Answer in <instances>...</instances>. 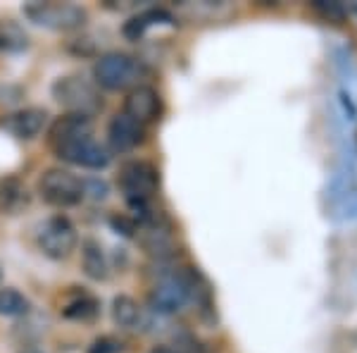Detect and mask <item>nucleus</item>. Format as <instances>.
I'll list each match as a JSON object with an SVG mask.
<instances>
[{
	"instance_id": "obj_21",
	"label": "nucleus",
	"mask_w": 357,
	"mask_h": 353,
	"mask_svg": "<svg viewBox=\"0 0 357 353\" xmlns=\"http://www.w3.org/2000/svg\"><path fill=\"white\" fill-rule=\"evenodd\" d=\"M122 351H124V341L105 334V337H98L86 353H122Z\"/></svg>"
},
{
	"instance_id": "obj_11",
	"label": "nucleus",
	"mask_w": 357,
	"mask_h": 353,
	"mask_svg": "<svg viewBox=\"0 0 357 353\" xmlns=\"http://www.w3.org/2000/svg\"><path fill=\"white\" fill-rule=\"evenodd\" d=\"M48 124V113L43 108H24V110H17L13 115H5L0 120V127L5 131H10L17 138H36Z\"/></svg>"
},
{
	"instance_id": "obj_22",
	"label": "nucleus",
	"mask_w": 357,
	"mask_h": 353,
	"mask_svg": "<svg viewBox=\"0 0 357 353\" xmlns=\"http://www.w3.org/2000/svg\"><path fill=\"white\" fill-rule=\"evenodd\" d=\"M82 189H84V199L89 196V199L93 201H105L107 194H110V187H107L102 179H82Z\"/></svg>"
},
{
	"instance_id": "obj_8",
	"label": "nucleus",
	"mask_w": 357,
	"mask_h": 353,
	"mask_svg": "<svg viewBox=\"0 0 357 353\" xmlns=\"http://www.w3.org/2000/svg\"><path fill=\"white\" fill-rule=\"evenodd\" d=\"M55 153L60 155L62 160H67V163L86 167V170H102V167L110 165V150L105 146H100L93 136L69 141L65 146L55 148Z\"/></svg>"
},
{
	"instance_id": "obj_24",
	"label": "nucleus",
	"mask_w": 357,
	"mask_h": 353,
	"mask_svg": "<svg viewBox=\"0 0 357 353\" xmlns=\"http://www.w3.org/2000/svg\"><path fill=\"white\" fill-rule=\"evenodd\" d=\"M151 353H176V351H172V349H165V346H160V349H153Z\"/></svg>"
},
{
	"instance_id": "obj_14",
	"label": "nucleus",
	"mask_w": 357,
	"mask_h": 353,
	"mask_svg": "<svg viewBox=\"0 0 357 353\" xmlns=\"http://www.w3.org/2000/svg\"><path fill=\"white\" fill-rule=\"evenodd\" d=\"M158 24H169V27H174L176 24V20L172 17L167 10H146V13H141V15H136V17H131L129 22L124 24V36L129 38V41H138V38L143 36V34L148 31L151 27H158Z\"/></svg>"
},
{
	"instance_id": "obj_4",
	"label": "nucleus",
	"mask_w": 357,
	"mask_h": 353,
	"mask_svg": "<svg viewBox=\"0 0 357 353\" xmlns=\"http://www.w3.org/2000/svg\"><path fill=\"white\" fill-rule=\"evenodd\" d=\"M24 17L31 20L33 24L53 29V31H74V29H82L86 22H89V13H86L82 5L41 3V0L26 3Z\"/></svg>"
},
{
	"instance_id": "obj_9",
	"label": "nucleus",
	"mask_w": 357,
	"mask_h": 353,
	"mask_svg": "<svg viewBox=\"0 0 357 353\" xmlns=\"http://www.w3.org/2000/svg\"><path fill=\"white\" fill-rule=\"evenodd\" d=\"M160 110H162V103H160L158 91L153 86H136L124 98L122 113L129 115L131 120H136L138 124L146 127L148 122H155L160 117Z\"/></svg>"
},
{
	"instance_id": "obj_5",
	"label": "nucleus",
	"mask_w": 357,
	"mask_h": 353,
	"mask_svg": "<svg viewBox=\"0 0 357 353\" xmlns=\"http://www.w3.org/2000/svg\"><path fill=\"white\" fill-rule=\"evenodd\" d=\"M38 194L45 203L55 208H72L84 201L82 179L67 170H48L38 179Z\"/></svg>"
},
{
	"instance_id": "obj_25",
	"label": "nucleus",
	"mask_w": 357,
	"mask_h": 353,
	"mask_svg": "<svg viewBox=\"0 0 357 353\" xmlns=\"http://www.w3.org/2000/svg\"><path fill=\"white\" fill-rule=\"evenodd\" d=\"M22 353H38V351H22Z\"/></svg>"
},
{
	"instance_id": "obj_16",
	"label": "nucleus",
	"mask_w": 357,
	"mask_h": 353,
	"mask_svg": "<svg viewBox=\"0 0 357 353\" xmlns=\"http://www.w3.org/2000/svg\"><path fill=\"white\" fill-rule=\"evenodd\" d=\"M29 48V34L13 20L0 22V53H22Z\"/></svg>"
},
{
	"instance_id": "obj_12",
	"label": "nucleus",
	"mask_w": 357,
	"mask_h": 353,
	"mask_svg": "<svg viewBox=\"0 0 357 353\" xmlns=\"http://www.w3.org/2000/svg\"><path fill=\"white\" fill-rule=\"evenodd\" d=\"M84 136H93V120L84 117V115H74V113H67V115H62V117H57L48 131V141H50V146H53V150Z\"/></svg>"
},
{
	"instance_id": "obj_3",
	"label": "nucleus",
	"mask_w": 357,
	"mask_h": 353,
	"mask_svg": "<svg viewBox=\"0 0 357 353\" xmlns=\"http://www.w3.org/2000/svg\"><path fill=\"white\" fill-rule=\"evenodd\" d=\"M148 303L160 315H174L186 303H191V268L172 270L160 277L148 296Z\"/></svg>"
},
{
	"instance_id": "obj_20",
	"label": "nucleus",
	"mask_w": 357,
	"mask_h": 353,
	"mask_svg": "<svg viewBox=\"0 0 357 353\" xmlns=\"http://www.w3.org/2000/svg\"><path fill=\"white\" fill-rule=\"evenodd\" d=\"M310 8L319 17H324L326 22H333V24H341L345 17H348V10L341 3H333V0H312Z\"/></svg>"
},
{
	"instance_id": "obj_26",
	"label": "nucleus",
	"mask_w": 357,
	"mask_h": 353,
	"mask_svg": "<svg viewBox=\"0 0 357 353\" xmlns=\"http://www.w3.org/2000/svg\"><path fill=\"white\" fill-rule=\"evenodd\" d=\"M0 280H3V270H0Z\"/></svg>"
},
{
	"instance_id": "obj_17",
	"label": "nucleus",
	"mask_w": 357,
	"mask_h": 353,
	"mask_svg": "<svg viewBox=\"0 0 357 353\" xmlns=\"http://www.w3.org/2000/svg\"><path fill=\"white\" fill-rule=\"evenodd\" d=\"M112 320L117 322L119 327H126V329L138 327L143 320L141 305L131 296H117L112 301Z\"/></svg>"
},
{
	"instance_id": "obj_15",
	"label": "nucleus",
	"mask_w": 357,
	"mask_h": 353,
	"mask_svg": "<svg viewBox=\"0 0 357 353\" xmlns=\"http://www.w3.org/2000/svg\"><path fill=\"white\" fill-rule=\"evenodd\" d=\"M82 265L86 277H91V280H107V260L96 239H86L82 244Z\"/></svg>"
},
{
	"instance_id": "obj_13",
	"label": "nucleus",
	"mask_w": 357,
	"mask_h": 353,
	"mask_svg": "<svg viewBox=\"0 0 357 353\" xmlns=\"http://www.w3.org/2000/svg\"><path fill=\"white\" fill-rule=\"evenodd\" d=\"M29 206V191L24 182L17 177L0 179V212L3 215H20Z\"/></svg>"
},
{
	"instance_id": "obj_18",
	"label": "nucleus",
	"mask_w": 357,
	"mask_h": 353,
	"mask_svg": "<svg viewBox=\"0 0 357 353\" xmlns=\"http://www.w3.org/2000/svg\"><path fill=\"white\" fill-rule=\"evenodd\" d=\"M62 315L67 320H82V322H91L100 315V301L93 296H82V298H74L72 303H67L62 308Z\"/></svg>"
},
{
	"instance_id": "obj_6",
	"label": "nucleus",
	"mask_w": 357,
	"mask_h": 353,
	"mask_svg": "<svg viewBox=\"0 0 357 353\" xmlns=\"http://www.w3.org/2000/svg\"><path fill=\"white\" fill-rule=\"evenodd\" d=\"M117 184L129 203L151 201L153 194L160 187V172L153 163L131 160V163H126L122 167V172H119V177H117Z\"/></svg>"
},
{
	"instance_id": "obj_27",
	"label": "nucleus",
	"mask_w": 357,
	"mask_h": 353,
	"mask_svg": "<svg viewBox=\"0 0 357 353\" xmlns=\"http://www.w3.org/2000/svg\"><path fill=\"white\" fill-rule=\"evenodd\" d=\"M355 13H357V5H355Z\"/></svg>"
},
{
	"instance_id": "obj_23",
	"label": "nucleus",
	"mask_w": 357,
	"mask_h": 353,
	"mask_svg": "<svg viewBox=\"0 0 357 353\" xmlns=\"http://www.w3.org/2000/svg\"><path fill=\"white\" fill-rule=\"evenodd\" d=\"M110 227L117 231V234L131 239V236H136V231H138V222L134 217H129V215H112L110 217Z\"/></svg>"
},
{
	"instance_id": "obj_1",
	"label": "nucleus",
	"mask_w": 357,
	"mask_h": 353,
	"mask_svg": "<svg viewBox=\"0 0 357 353\" xmlns=\"http://www.w3.org/2000/svg\"><path fill=\"white\" fill-rule=\"evenodd\" d=\"M143 74H146V67L141 65V60H136L134 55L117 53V50L100 55L93 65L96 84L107 91H124L131 86L136 89Z\"/></svg>"
},
{
	"instance_id": "obj_19",
	"label": "nucleus",
	"mask_w": 357,
	"mask_h": 353,
	"mask_svg": "<svg viewBox=\"0 0 357 353\" xmlns=\"http://www.w3.org/2000/svg\"><path fill=\"white\" fill-rule=\"evenodd\" d=\"M29 312V298L17 289H0V315L20 317Z\"/></svg>"
},
{
	"instance_id": "obj_7",
	"label": "nucleus",
	"mask_w": 357,
	"mask_h": 353,
	"mask_svg": "<svg viewBox=\"0 0 357 353\" xmlns=\"http://www.w3.org/2000/svg\"><path fill=\"white\" fill-rule=\"evenodd\" d=\"M36 241H38V248H41L48 258L62 260L77 248L79 236H77V227L72 224V219L65 215H53L41 224Z\"/></svg>"
},
{
	"instance_id": "obj_2",
	"label": "nucleus",
	"mask_w": 357,
	"mask_h": 353,
	"mask_svg": "<svg viewBox=\"0 0 357 353\" xmlns=\"http://www.w3.org/2000/svg\"><path fill=\"white\" fill-rule=\"evenodd\" d=\"M50 91H53L55 101L74 115L93 117L102 110L100 91L96 89V84H91L89 79L79 77V74H67V77L55 79Z\"/></svg>"
},
{
	"instance_id": "obj_10",
	"label": "nucleus",
	"mask_w": 357,
	"mask_h": 353,
	"mask_svg": "<svg viewBox=\"0 0 357 353\" xmlns=\"http://www.w3.org/2000/svg\"><path fill=\"white\" fill-rule=\"evenodd\" d=\"M146 138V127L131 120L129 115L119 113L112 117L110 127H107V141L114 153H129V150L138 148Z\"/></svg>"
}]
</instances>
